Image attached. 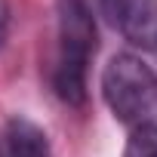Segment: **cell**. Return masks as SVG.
<instances>
[{
	"label": "cell",
	"instance_id": "cell-1",
	"mask_svg": "<svg viewBox=\"0 0 157 157\" xmlns=\"http://www.w3.org/2000/svg\"><path fill=\"white\" fill-rule=\"evenodd\" d=\"M96 56V19L86 0H59V46L52 90L65 105L86 102V74Z\"/></svg>",
	"mask_w": 157,
	"mask_h": 157
},
{
	"label": "cell",
	"instance_id": "cell-2",
	"mask_svg": "<svg viewBox=\"0 0 157 157\" xmlns=\"http://www.w3.org/2000/svg\"><path fill=\"white\" fill-rule=\"evenodd\" d=\"M102 96L111 114L139 129L157 126V71L132 52H117L102 71Z\"/></svg>",
	"mask_w": 157,
	"mask_h": 157
},
{
	"label": "cell",
	"instance_id": "cell-3",
	"mask_svg": "<svg viewBox=\"0 0 157 157\" xmlns=\"http://www.w3.org/2000/svg\"><path fill=\"white\" fill-rule=\"evenodd\" d=\"M102 13L114 31L136 46L157 43V0H102Z\"/></svg>",
	"mask_w": 157,
	"mask_h": 157
},
{
	"label": "cell",
	"instance_id": "cell-4",
	"mask_svg": "<svg viewBox=\"0 0 157 157\" xmlns=\"http://www.w3.org/2000/svg\"><path fill=\"white\" fill-rule=\"evenodd\" d=\"M6 157H52L46 132L28 117H13L6 123Z\"/></svg>",
	"mask_w": 157,
	"mask_h": 157
},
{
	"label": "cell",
	"instance_id": "cell-5",
	"mask_svg": "<svg viewBox=\"0 0 157 157\" xmlns=\"http://www.w3.org/2000/svg\"><path fill=\"white\" fill-rule=\"evenodd\" d=\"M123 157H157V126H139V129H132Z\"/></svg>",
	"mask_w": 157,
	"mask_h": 157
},
{
	"label": "cell",
	"instance_id": "cell-6",
	"mask_svg": "<svg viewBox=\"0 0 157 157\" xmlns=\"http://www.w3.org/2000/svg\"><path fill=\"white\" fill-rule=\"evenodd\" d=\"M6 31H10V3L0 0V46L6 43Z\"/></svg>",
	"mask_w": 157,
	"mask_h": 157
},
{
	"label": "cell",
	"instance_id": "cell-7",
	"mask_svg": "<svg viewBox=\"0 0 157 157\" xmlns=\"http://www.w3.org/2000/svg\"><path fill=\"white\" fill-rule=\"evenodd\" d=\"M0 157H3V154H0Z\"/></svg>",
	"mask_w": 157,
	"mask_h": 157
}]
</instances>
